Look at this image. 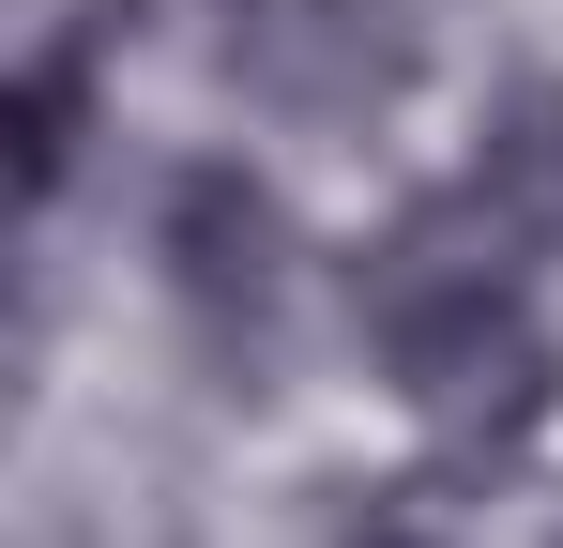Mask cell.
<instances>
[{
  "mask_svg": "<svg viewBox=\"0 0 563 548\" xmlns=\"http://www.w3.org/2000/svg\"><path fill=\"white\" fill-rule=\"evenodd\" d=\"M168 289H184L213 336H275V305H289V213L260 198L244 168H184V198H168Z\"/></svg>",
  "mask_w": 563,
  "mask_h": 548,
  "instance_id": "3",
  "label": "cell"
},
{
  "mask_svg": "<svg viewBox=\"0 0 563 548\" xmlns=\"http://www.w3.org/2000/svg\"><path fill=\"white\" fill-rule=\"evenodd\" d=\"M518 274L533 260L472 213V183L411 198L366 260H351V320L380 336L396 396L427 412V442L457 457V472H503V457L549 427V396H563V351L533 336V289H518Z\"/></svg>",
  "mask_w": 563,
  "mask_h": 548,
  "instance_id": "1",
  "label": "cell"
},
{
  "mask_svg": "<svg viewBox=\"0 0 563 548\" xmlns=\"http://www.w3.org/2000/svg\"><path fill=\"white\" fill-rule=\"evenodd\" d=\"M229 77L289 107V122H351L411 77V0H244L229 31Z\"/></svg>",
  "mask_w": 563,
  "mask_h": 548,
  "instance_id": "2",
  "label": "cell"
},
{
  "mask_svg": "<svg viewBox=\"0 0 563 548\" xmlns=\"http://www.w3.org/2000/svg\"><path fill=\"white\" fill-rule=\"evenodd\" d=\"M77 62H92V46H46V62H31V77H15V183H31V198H62V168H77Z\"/></svg>",
  "mask_w": 563,
  "mask_h": 548,
  "instance_id": "5",
  "label": "cell"
},
{
  "mask_svg": "<svg viewBox=\"0 0 563 548\" xmlns=\"http://www.w3.org/2000/svg\"><path fill=\"white\" fill-rule=\"evenodd\" d=\"M457 183H472V213H487L518 260H549L563 244V91H503Z\"/></svg>",
  "mask_w": 563,
  "mask_h": 548,
  "instance_id": "4",
  "label": "cell"
}]
</instances>
